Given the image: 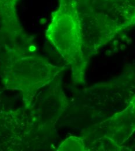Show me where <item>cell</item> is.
<instances>
[{
  "label": "cell",
  "instance_id": "2",
  "mask_svg": "<svg viewBox=\"0 0 135 151\" xmlns=\"http://www.w3.org/2000/svg\"><path fill=\"white\" fill-rule=\"evenodd\" d=\"M103 137L119 147L128 140L135 131V98L123 111L100 124Z\"/></svg>",
  "mask_w": 135,
  "mask_h": 151
},
{
  "label": "cell",
  "instance_id": "3",
  "mask_svg": "<svg viewBox=\"0 0 135 151\" xmlns=\"http://www.w3.org/2000/svg\"><path fill=\"white\" fill-rule=\"evenodd\" d=\"M19 0H0V10L12 24L17 22L16 6Z\"/></svg>",
  "mask_w": 135,
  "mask_h": 151
},
{
  "label": "cell",
  "instance_id": "5",
  "mask_svg": "<svg viewBox=\"0 0 135 151\" xmlns=\"http://www.w3.org/2000/svg\"><path fill=\"white\" fill-rule=\"evenodd\" d=\"M134 98H135V96H134Z\"/></svg>",
  "mask_w": 135,
  "mask_h": 151
},
{
  "label": "cell",
  "instance_id": "1",
  "mask_svg": "<svg viewBox=\"0 0 135 151\" xmlns=\"http://www.w3.org/2000/svg\"><path fill=\"white\" fill-rule=\"evenodd\" d=\"M46 37L71 67L75 81L84 83L89 59L83 46L80 27L71 0H59L51 16Z\"/></svg>",
  "mask_w": 135,
  "mask_h": 151
},
{
  "label": "cell",
  "instance_id": "4",
  "mask_svg": "<svg viewBox=\"0 0 135 151\" xmlns=\"http://www.w3.org/2000/svg\"><path fill=\"white\" fill-rule=\"evenodd\" d=\"M58 151H84L83 140L77 137H71L65 140L59 147Z\"/></svg>",
  "mask_w": 135,
  "mask_h": 151
}]
</instances>
